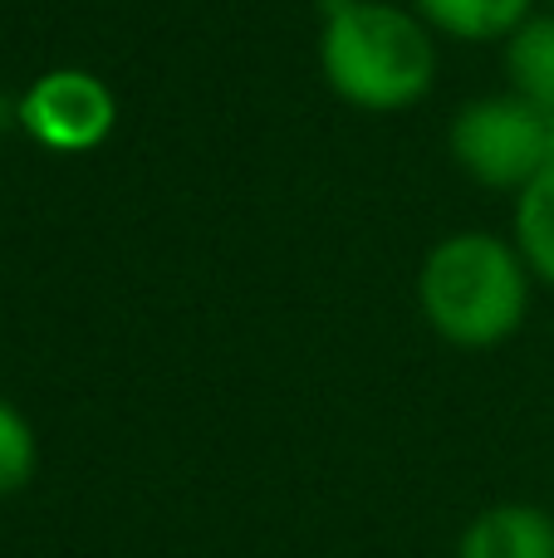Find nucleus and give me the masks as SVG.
Here are the masks:
<instances>
[{"label":"nucleus","mask_w":554,"mask_h":558,"mask_svg":"<svg viewBox=\"0 0 554 558\" xmlns=\"http://www.w3.org/2000/svg\"><path fill=\"white\" fill-rule=\"evenodd\" d=\"M320 69L344 104L363 113H402L427 98L437 78V45L418 10L388 0H329Z\"/></svg>","instance_id":"f257e3e1"},{"label":"nucleus","mask_w":554,"mask_h":558,"mask_svg":"<svg viewBox=\"0 0 554 558\" xmlns=\"http://www.w3.org/2000/svg\"><path fill=\"white\" fill-rule=\"evenodd\" d=\"M530 275L516 241L496 231L442 235L418 270V308L451 348L486 353L520 333L530 314Z\"/></svg>","instance_id":"f03ea898"},{"label":"nucleus","mask_w":554,"mask_h":558,"mask_svg":"<svg viewBox=\"0 0 554 558\" xmlns=\"http://www.w3.org/2000/svg\"><path fill=\"white\" fill-rule=\"evenodd\" d=\"M447 153L471 182L491 192H526L554 162V118L506 88L457 108L447 128Z\"/></svg>","instance_id":"7ed1b4c3"},{"label":"nucleus","mask_w":554,"mask_h":558,"mask_svg":"<svg viewBox=\"0 0 554 558\" xmlns=\"http://www.w3.org/2000/svg\"><path fill=\"white\" fill-rule=\"evenodd\" d=\"M20 128L49 153H94L118 128V94L88 69H49L20 98Z\"/></svg>","instance_id":"20e7f679"},{"label":"nucleus","mask_w":554,"mask_h":558,"mask_svg":"<svg viewBox=\"0 0 554 558\" xmlns=\"http://www.w3.org/2000/svg\"><path fill=\"white\" fill-rule=\"evenodd\" d=\"M457 558H554V514L526 500L491 505L461 530Z\"/></svg>","instance_id":"39448f33"},{"label":"nucleus","mask_w":554,"mask_h":558,"mask_svg":"<svg viewBox=\"0 0 554 558\" xmlns=\"http://www.w3.org/2000/svg\"><path fill=\"white\" fill-rule=\"evenodd\" d=\"M535 0H412L432 35L461 39V45H491V39H510L530 15Z\"/></svg>","instance_id":"423d86ee"},{"label":"nucleus","mask_w":554,"mask_h":558,"mask_svg":"<svg viewBox=\"0 0 554 558\" xmlns=\"http://www.w3.org/2000/svg\"><path fill=\"white\" fill-rule=\"evenodd\" d=\"M506 78L510 94L554 118V10L550 15H530L506 39Z\"/></svg>","instance_id":"0eeeda50"},{"label":"nucleus","mask_w":554,"mask_h":558,"mask_svg":"<svg viewBox=\"0 0 554 558\" xmlns=\"http://www.w3.org/2000/svg\"><path fill=\"white\" fill-rule=\"evenodd\" d=\"M510 241H516L526 270L554 289V162L526 192H516V231H510Z\"/></svg>","instance_id":"6e6552de"},{"label":"nucleus","mask_w":554,"mask_h":558,"mask_svg":"<svg viewBox=\"0 0 554 558\" xmlns=\"http://www.w3.org/2000/svg\"><path fill=\"white\" fill-rule=\"evenodd\" d=\"M39 471V436L35 422L15 402L0 397V500L20 495Z\"/></svg>","instance_id":"1a4fd4ad"},{"label":"nucleus","mask_w":554,"mask_h":558,"mask_svg":"<svg viewBox=\"0 0 554 558\" xmlns=\"http://www.w3.org/2000/svg\"><path fill=\"white\" fill-rule=\"evenodd\" d=\"M550 10H554V0H550Z\"/></svg>","instance_id":"9d476101"}]
</instances>
